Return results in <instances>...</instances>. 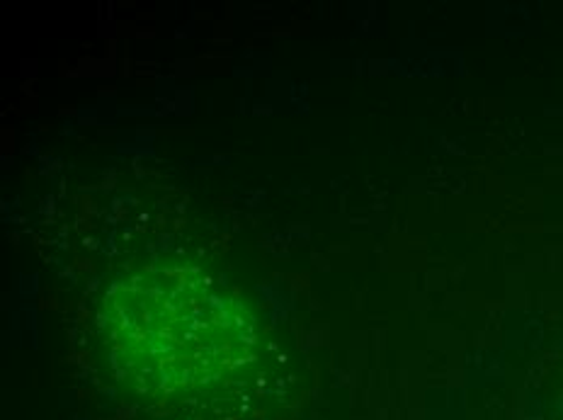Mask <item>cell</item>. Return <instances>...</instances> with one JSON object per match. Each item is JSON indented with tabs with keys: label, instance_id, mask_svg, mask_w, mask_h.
<instances>
[{
	"label": "cell",
	"instance_id": "6da1fadb",
	"mask_svg": "<svg viewBox=\"0 0 563 420\" xmlns=\"http://www.w3.org/2000/svg\"><path fill=\"white\" fill-rule=\"evenodd\" d=\"M100 323L112 360L144 389L207 387L249 363L253 319L227 287L190 267H148L117 283Z\"/></svg>",
	"mask_w": 563,
	"mask_h": 420
}]
</instances>
